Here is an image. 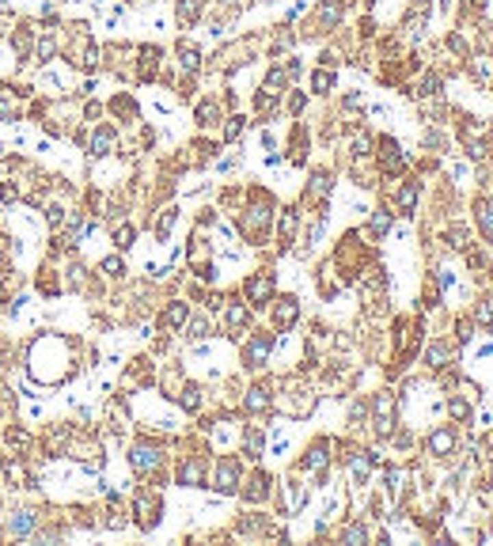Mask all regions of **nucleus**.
Here are the masks:
<instances>
[{
	"mask_svg": "<svg viewBox=\"0 0 493 546\" xmlns=\"http://www.w3.org/2000/svg\"><path fill=\"white\" fill-rule=\"evenodd\" d=\"M12 353L38 391H58L80 372V338L61 330H34L31 338L12 345Z\"/></svg>",
	"mask_w": 493,
	"mask_h": 546,
	"instance_id": "f257e3e1",
	"label": "nucleus"
},
{
	"mask_svg": "<svg viewBox=\"0 0 493 546\" xmlns=\"http://www.w3.org/2000/svg\"><path fill=\"white\" fill-rule=\"evenodd\" d=\"M42 523H46V505L12 501V505L0 512V543H34Z\"/></svg>",
	"mask_w": 493,
	"mask_h": 546,
	"instance_id": "f03ea898",
	"label": "nucleus"
},
{
	"mask_svg": "<svg viewBox=\"0 0 493 546\" xmlns=\"http://www.w3.org/2000/svg\"><path fill=\"white\" fill-rule=\"evenodd\" d=\"M125 463H129V471L137 474L140 482H152V486H156V482L164 478V467H167V448H164L160 440L137 436V440L129 444V456H125Z\"/></svg>",
	"mask_w": 493,
	"mask_h": 546,
	"instance_id": "7ed1b4c3",
	"label": "nucleus"
},
{
	"mask_svg": "<svg viewBox=\"0 0 493 546\" xmlns=\"http://www.w3.org/2000/svg\"><path fill=\"white\" fill-rule=\"evenodd\" d=\"M270 228H273V197L266 194V190H255V194H251V205L239 212V232H243L251 243H266Z\"/></svg>",
	"mask_w": 493,
	"mask_h": 546,
	"instance_id": "20e7f679",
	"label": "nucleus"
},
{
	"mask_svg": "<svg viewBox=\"0 0 493 546\" xmlns=\"http://www.w3.org/2000/svg\"><path fill=\"white\" fill-rule=\"evenodd\" d=\"M65 459H73V463L80 467V471H88V474H99L103 467H107V448H103V440H99V432L76 429Z\"/></svg>",
	"mask_w": 493,
	"mask_h": 546,
	"instance_id": "39448f33",
	"label": "nucleus"
},
{
	"mask_svg": "<svg viewBox=\"0 0 493 546\" xmlns=\"http://www.w3.org/2000/svg\"><path fill=\"white\" fill-rule=\"evenodd\" d=\"M76 436V425L73 421H49L46 429L38 432V448H34V459L38 463H53V459H65L68 456V444Z\"/></svg>",
	"mask_w": 493,
	"mask_h": 546,
	"instance_id": "423d86ee",
	"label": "nucleus"
},
{
	"mask_svg": "<svg viewBox=\"0 0 493 546\" xmlns=\"http://www.w3.org/2000/svg\"><path fill=\"white\" fill-rule=\"evenodd\" d=\"M133 523H137V531H156L160 520H164V493H160L156 486H140L137 493H133Z\"/></svg>",
	"mask_w": 493,
	"mask_h": 546,
	"instance_id": "0eeeda50",
	"label": "nucleus"
},
{
	"mask_svg": "<svg viewBox=\"0 0 493 546\" xmlns=\"http://www.w3.org/2000/svg\"><path fill=\"white\" fill-rule=\"evenodd\" d=\"M205 486H213L220 497L239 493V486H243V459H239V456H216L213 467H209V482H205Z\"/></svg>",
	"mask_w": 493,
	"mask_h": 546,
	"instance_id": "6e6552de",
	"label": "nucleus"
},
{
	"mask_svg": "<svg viewBox=\"0 0 493 546\" xmlns=\"http://www.w3.org/2000/svg\"><path fill=\"white\" fill-rule=\"evenodd\" d=\"M273 349H277V338H273L270 330H258V334H246L243 349H239V360H243L246 372H262V368L270 364Z\"/></svg>",
	"mask_w": 493,
	"mask_h": 546,
	"instance_id": "1a4fd4ad",
	"label": "nucleus"
},
{
	"mask_svg": "<svg viewBox=\"0 0 493 546\" xmlns=\"http://www.w3.org/2000/svg\"><path fill=\"white\" fill-rule=\"evenodd\" d=\"M394 395L391 391H379L376 399L368 402V425L376 429V436L379 440H391V432L399 429V421H394Z\"/></svg>",
	"mask_w": 493,
	"mask_h": 546,
	"instance_id": "9d476101",
	"label": "nucleus"
},
{
	"mask_svg": "<svg viewBox=\"0 0 493 546\" xmlns=\"http://www.w3.org/2000/svg\"><path fill=\"white\" fill-rule=\"evenodd\" d=\"M330 451H334V444H330L327 436H319L315 444H307L304 459H300V471L312 474L315 486H323V482H327V474H330V459H334Z\"/></svg>",
	"mask_w": 493,
	"mask_h": 546,
	"instance_id": "9b49d317",
	"label": "nucleus"
},
{
	"mask_svg": "<svg viewBox=\"0 0 493 546\" xmlns=\"http://www.w3.org/2000/svg\"><path fill=\"white\" fill-rule=\"evenodd\" d=\"M273 296H277V281H273L270 269L246 273V281H243V300L251 303V311H255V308H270Z\"/></svg>",
	"mask_w": 493,
	"mask_h": 546,
	"instance_id": "f8f14e48",
	"label": "nucleus"
},
{
	"mask_svg": "<svg viewBox=\"0 0 493 546\" xmlns=\"http://www.w3.org/2000/svg\"><path fill=\"white\" fill-rule=\"evenodd\" d=\"M34 99V88L27 84H0V122H23V103Z\"/></svg>",
	"mask_w": 493,
	"mask_h": 546,
	"instance_id": "ddd939ff",
	"label": "nucleus"
},
{
	"mask_svg": "<svg viewBox=\"0 0 493 546\" xmlns=\"http://www.w3.org/2000/svg\"><path fill=\"white\" fill-rule=\"evenodd\" d=\"M209 482V456H182L175 467V486L182 489H201Z\"/></svg>",
	"mask_w": 493,
	"mask_h": 546,
	"instance_id": "4468645a",
	"label": "nucleus"
},
{
	"mask_svg": "<svg viewBox=\"0 0 493 546\" xmlns=\"http://www.w3.org/2000/svg\"><path fill=\"white\" fill-rule=\"evenodd\" d=\"M270 319H273V330H277V334H288V330L300 323V300H296V296H273Z\"/></svg>",
	"mask_w": 493,
	"mask_h": 546,
	"instance_id": "2eb2a0df",
	"label": "nucleus"
},
{
	"mask_svg": "<svg viewBox=\"0 0 493 546\" xmlns=\"http://www.w3.org/2000/svg\"><path fill=\"white\" fill-rule=\"evenodd\" d=\"M273 493V478L270 471H255V474H246L243 486H239V497L246 501V505H266Z\"/></svg>",
	"mask_w": 493,
	"mask_h": 546,
	"instance_id": "dca6fc26",
	"label": "nucleus"
},
{
	"mask_svg": "<svg viewBox=\"0 0 493 546\" xmlns=\"http://www.w3.org/2000/svg\"><path fill=\"white\" fill-rule=\"evenodd\" d=\"M84 145H88V156H91V160H107V156L118 152V129L103 122V125H95V129H91V137L84 140Z\"/></svg>",
	"mask_w": 493,
	"mask_h": 546,
	"instance_id": "f3484780",
	"label": "nucleus"
},
{
	"mask_svg": "<svg viewBox=\"0 0 493 546\" xmlns=\"http://www.w3.org/2000/svg\"><path fill=\"white\" fill-rule=\"evenodd\" d=\"M376 148H379V171L383 175H403L406 167H410V160L403 156V148H399L394 137H379Z\"/></svg>",
	"mask_w": 493,
	"mask_h": 546,
	"instance_id": "a211bd4d",
	"label": "nucleus"
},
{
	"mask_svg": "<svg viewBox=\"0 0 493 546\" xmlns=\"http://www.w3.org/2000/svg\"><path fill=\"white\" fill-rule=\"evenodd\" d=\"M224 334L228 338H239V334H246V326H251V303H239V300H228L224 303Z\"/></svg>",
	"mask_w": 493,
	"mask_h": 546,
	"instance_id": "6ab92c4d",
	"label": "nucleus"
},
{
	"mask_svg": "<svg viewBox=\"0 0 493 546\" xmlns=\"http://www.w3.org/2000/svg\"><path fill=\"white\" fill-rule=\"evenodd\" d=\"M273 406H281L288 417H307L315 410V395L307 391V387H292L285 399H273Z\"/></svg>",
	"mask_w": 493,
	"mask_h": 546,
	"instance_id": "aec40b11",
	"label": "nucleus"
},
{
	"mask_svg": "<svg viewBox=\"0 0 493 546\" xmlns=\"http://www.w3.org/2000/svg\"><path fill=\"white\" fill-rule=\"evenodd\" d=\"M273 410V391L266 384H251L243 391V414L258 417V414H270Z\"/></svg>",
	"mask_w": 493,
	"mask_h": 546,
	"instance_id": "412c9836",
	"label": "nucleus"
},
{
	"mask_svg": "<svg viewBox=\"0 0 493 546\" xmlns=\"http://www.w3.org/2000/svg\"><path fill=\"white\" fill-rule=\"evenodd\" d=\"M425 451L433 459L452 456V451H455V429H452V425H436V429L425 436Z\"/></svg>",
	"mask_w": 493,
	"mask_h": 546,
	"instance_id": "4be33fe9",
	"label": "nucleus"
},
{
	"mask_svg": "<svg viewBox=\"0 0 493 546\" xmlns=\"http://www.w3.org/2000/svg\"><path fill=\"white\" fill-rule=\"evenodd\" d=\"M304 505H307V489L296 478H285V486H281V516H296Z\"/></svg>",
	"mask_w": 493,
	"mask_h": 546,
	"instance_id": "5701e85b",
	"label": "nucleus"
},
{
	"mask_svg": "<svg viewBox=\"0 0 493 546\" xmlns=\"http://www.w3.org/2000/svg\"><path fill=\"white\" fill-rule=\"evenodd\" d=\"M190 319V303L186 300H171L164 308V315H160V330H167V334H175V330H182Z\"/></svg>",
	"mask_w": 493,
	"mask_h": 546,
	"instance_id": "b1692460",
	"label": "nucleus"
},
{
	"mask_svg": "<svg viewBox=\"0 0 493 546\" xmlns=\"http://www.w3.org/2000/svg\"><path fill=\"white\" fill-rule=\"evenodd\" d=\"M330 190H334V179H330V171H315L312 182H307V190H304V201H307V205H327Z\"/></svg>",
	"mask_w": 493,
	"mask_h": 546,
	"instance_id": "393cba45",
	"label": "nucleus"
},
{
	"mask_svg": "<svg viewBox=\"0 0 493 546\" xmlns=\"http://www.w3.org/2000/svg\"><path fill=\"white\" fill-rule=\"evenodd\" d=\"M296 228H300V212L281 209V216H277V247L281 251H288V247L296 243Z\"/></svg>",
	"mask_w": 493,
	"mask_h": 546,
	"instance_id": "a878e982",
	"label": "nucleus"
},
{
	"mask_svg": "<svg viewBox=\"0 0 493 546\" xmlns=\"http://www.w3.org/2000/svg\"><path fill=\"white\" fill-rule=\"evenodd\" d=\"M342 0H323L319 8H315V27H319V34L327 31V27H338L342 23Z\"/></svg>",
	"mask_w": 493,
	"mask_h": 546,
	"instance_id": "bb28decb",
	"label": "nucleus"
},
{
	"mask_svg": "<svg viewBox=\"0 0 493 546\" xmlns=\"http://www.w3.org/2000/svg\"><path fill=\"white\" fill-rule=\"evenodd\" d=\"M236 531L239 535H270V516L262 512H243L236 520Z\"/></svg>",
	"mask_w": 493,
	"mask_h": 546,
	"instance_id": "cd10ccee",
	"label": "nucleus"
},
{
	"mask_svg": "<svg viewBox=\"0 0 493 546\" xmlns=\"http://www.w3.org/2000/svg\"><path fill=\"white\" fill-rule=\"evenodd\" d=\"M125 384H137V387H152V360L148 357H137L129 360V368H125Z\"/></svg>",
	"mask_w": 493,
	"mask_h": 546,
	"instance_id": "c85d7f7f",
	"label": "nucleus"
},
{
	"mask_svg": "<svg viewBox=\"0 0 493 546\" xmlns=\"http://www.w3.org/2000/svg\"><path fill=\"white\" fill-rule=\"evenodd\" d=\"M266 451V432L258 429V425H246L243 429V456L246 459H262Z\"/></svg>",
	"mask_w": 493,
	"mask_h": 546,
	"instance_id": "c756f323",
	"label": "nucleus"
},
{
	"mask_svg": "<svg viewBox=\"0 0 493 546\" xmlns=\"http://www.w3.org/2000/svg\"><path fill=\"white\" fill-rule=\"evenodd\" d=\"M182 334H186V342H205V338H213V323H209V315H190Z\"/></svg>",
	"mask_w": 493,
	"mask_h": 546,
	"instance_id": "7c9ffc66",
	"label": "nucleus"
},
{
	"mask_svg": "<svg viewBox=\"0 0 493 546\" xmlns=\"http://www.w3.org/2000/svg\"><path fill=\"white\" fill-rule=\"evenodd\" d=\"M107 110L118 118V122H137V114H140L137 103H133V95H114V99L107 103Z\"/></svg>",
	"mask_w": 493,
	"mask_h": 546,
	"instance_id": "2f4dec72",
	"label": "nucleus"
},
{
	"mask_svg": "<svg viewBox=\"0 0 493 546\" xmlns=\"http://www.w3.org/2000/svg\"><path fill=\"white\" fill-rule=\"evenodd\" d=\"M175 402H179L186 414H197V410H201V402H205V395H201V387H197V384H182L179 395H175Z\"/></svg>",
	"mask_w": 493,
	"mask_h": 546,
	"instance_id": "473e14b6",
	"label": "nucleus"
},
{
	"mask_svg": "<svg viewBox=\"0 0 493 546\" xmlns=\"http://www.w3.org/2000/svg\"><path fill=\"white\" fill-rule=\"evenodd\" d=\"M201 8H205V0H179V4H175L179 27H194L197 19H201Z\"/></svg>",
	"mask_w": 493,
	"mask_h": 546,
	"instance_id": "72a5a7b5",
	"label": "nucleus"
},
{
	"mask_svg": "<svg viewBox=\"0 0 493 546\" xmlns=\"http://www.w3.org/2000/svg\"><path fill=\"white\" fill-rule=\"evenodd\" d=\"M99 277L103 281H122L125 277V262H122V254H107V258H99Z\"/></svg>",
	"mask_w": 493,
	"mask_h": 546,
	"instance_id": "f704fd0d",
	"label": "nucleus"
},
{
	"mask_svg": "<svg viewBox=\"0 0 493 546\" xmlns=\"http://www.w3.org/2000/svg\"><path fill=\"white\" fill-rule=\"evenodd\" d=\"M179 65L186 76H194L197 69H201V49L194 46V42H179Z\"/></svg>",
	"mask_w": 493,
	"mask_h": 546,
	"instance_id": "c9c22d12",
	"label": "nucleus"
},
{
	"mask_svg": "<svg viewBox=\"0 0 493 546\" xmlns=\"http://www.w3.org/2000/svg\"><path fill=\"white\" fill-rule=\"evenodd\" d=\"M137 58H140L137 76H140V80H152V76H156V65H160V49L156 46H140Z\"/></svg>",
	"mask_w": 493,
	"mask_h": 546,
	"instance_id": "e433bc0d",
	"label": "nucleus"
},
{
	"mask_svg": "<svg viewBox=\"0 0 493 546\" xmlns=\"http://www.w3.org/2000/svg\"><path fill=\"white\" fill-rule=\"evenodd\" d=\"M391 224H394V212H391V209H372V216H368L372 239H383L387 232H391Z\"/></svg>",
	"mask_w": 493,
	"mask_h": 546,
	"instance_id": "4c0bfd02",
	"label": "nucleus"
},
{
	"mask_svg": "<svg viewBox=\"0 0 493 546\" xmlns=\"http://www.w3.org/2000/svg\"><path fill=\"white\" fill-rule=\"evenodd\" d=\"M110 239H114L118 251H129V247L137 243V228H133L129 221H118L114 228H110Z\"/></svg>",
	"mask_w": 493,
	"mask_h": 546,
	"instance_id": "58836bf2",
	"label": "nucleus"
},
{
	"mask_svg": "<svg viewBox=\"0 0 493 546\" xmlns=\"http://www.w3.org/2000/svg\"><path fill=\"white\" fill-rule=\"evenodd\" d=\"M418 194H421V186H418V182H403V186H399V197H394L399 212H406V216H410V212H414V205H418Z\"/></svg>",
	"mask_w": 493,
	"mask_h": 546,
	"instance_id": "ea45409f",
	"label": "nucleus"
},
{
	"mask_svg": "<svg viewBox=\"0 0 493 546\" xmlns=\"http://www.w3.org/2000/svg\"><path fill=\"white\" fill-rule=\"evenodd\" d=\"M334 84H338V76H334V69H330V65L315 69V76H312V91H315V95H330Z\"/></svg>",
	"mask_w": 493,
	"mask_h": 546,
	"instance_id": "a19ab883",
	"label": "nucleus"
},
{
	"mask_svg": "<svg viewBox=\"0 0 493 546\" xmlns=\"http://www.w3.org/2000/svg\"><path fill=\"white\" fill-rule=\"evenodd\" d=\"M194 118H197V125H216L220 122V106H216L213 99H205V103H197Z\"/></svg>",
	"mask_w": 493,
	"mask_h": 546,
	"instance_id": "79ce46f5",
	"label": "nucleus"
},
{
	"mask_svg": "<svg viewBox=\"0 0 493 546\" xmlns=\"http://www.w3.org/2000/svg\"><path fill=\"white\" fill-rule=\"evenodd\" d=\"M175 221H179V209H175V205H171V209H164V212H160V221H156V239H160V243H164V239L171 236Z\"/></svg>",
	"mask_w": 493,
	"mask_h": 546,
	"instance_id": "37998d69",
	"label": "nucleus"
},
{
	"mask_svg": "<svg viewBox=\"0 0 493 546\" xmlns=\"http://www.w3.org/2000/svg\"><path fill=\"white\" fill-rule=\"evenodd\" d=\"M448 357H452V349H448L444 342H433V345H429V353H425V364L429 368H444V364H448Z\"/></svg>",
	"mask_w": 493,
	"mask_h": 546,
	"instance_id": "c03bdc74",
	"label": "nucleus"
},
{
	"mask_svg": "<svg viewBox=\"0 0 493 546\" xmlns=\"http://www.w3.org/2000/svg\"><path fill=\"white\" fill-rule=\"evenodd\" d=\"M383 486H387V497H399V493H403V471H399V467H387L383 471Z\"/></svg>",
	"mask_w": 493,
	"mask_h": 546,
	"instance_id": "a18cd8bd",
	"label": "nucleus"
},
{
	"mask_svg": "<svg viewBox=\"0 0 493 546\" xmlns=\"http://www.w3.org/2000/svg\"><path fill=\"white\" fill-rule=\"evenodd\" d=\"M475 212H478V228H482L485 236L493 239V201H478Z\"/></svg>",
	"mask_w": 493,
	"mask_h": 546,
	"instance_id": "49530a36",
	"label": "nucleus"
},
{
	"mask_svg": "<svg viewBox=\"0 0 493 546\" xmlns=\"http://www.w3.org/2000/svg\"><path fill=\"white\" fill-rule=\"evenodd\" d=\"M368 528H364L361 520H353V523H345V531H342V543H368Z\"/></svg>",
	"mask_w": 493,
	"mask_h": 546,
	"instance_id": "de8ad7c7",
	"label": "nucleus"
},
{
	"mask_svg": "<svg viewBox=\"0 0 493 546\" xmlns=\"http://www.w3.org/2000/svg\"><path fill=\"white\" fill-rule=\"evenodd\" d=\"M448 414H452L455 421H467V417H470V402L459 399V395H452V399H448Z\"/></svg>",
	"mask_w": 493,
	"mask_h": 546,
	"instance_id": "09e8293b",
	"label": "nucleus"
},
{
	"mask_svg": "<svg viewBox=\"0 0 493 546\" xmlns=\"http://www.w3.org/2000/svg\"><path fill=\"white\" fill-rule=\"evenodd\" d=\"M243 129H246V118L243 114H231L228 125H224V140H239V137H243Z\"/></svg>",
	"mask_w": 493,
	"mask_h": 546,
	"instance_id": "8fccbe9b",
	"label": "nucleus"
},
{
	"mask_svg": "<svg viewBox=\"0 0 493 546\" xmlns=\"http://www.w3.org/2000/svg\"><path fill=\"white\" fill-rule=\"evenodd\" d=\"M364 421H368V402H364V399H357L353 406H349V425H353V429H361Z\"/></svg>",
	"mask_w": 493,
	"mask_h": 546,
	"instance_id": "3c124183",
	"label": "nucleus"
},
{
	"mask_svg": "<svg viewBox=\"0 0 493 546\" xmlns=\"http://www.w3.org/2000/svg\"><path fill=\"white\" fill-rule=\"evenodd\" d=\"M418 91H421V95H436V91H440V76L425 73V76H421V84H418Z\"/></svg>",
	"mask_w": 493,
	"mask_h": 546,
	"instance_id": "603ef678",
	"label": "nucleus"
},
{
	"mask_svg": "<svg viewBox=\"0 0 493 546\" xmlns=\"http://www.w3.org/2000/svg\"><path fill=\"white\" fill-rule=\"evenodd\" d=\"M478 323L493 326V296H490V300H482V308H478Z\"/></svg>",
	"mask_w": 493,
	"mask_h": 546,
	"instance_id": "864d4df0",
	"label": "nucleus"
},
{
	"mask_svg": "<svg viewBox=\"0 0 493 546\" xmlns=\"http://www.w3.org/2000/svg\"><path fill=\"white\" fill-rule=\"evenodd\" d=\"M448 239H452V247H459V251H463V247H467V232H463L459 224H455V228L448 232Z\"/></svg>",
	"mask_w": 493,
	"mask_h": 546,
	"instance_id": "5fc2aeb1",
	"label": "nucleus"
},
{
	"mask_svg": "<svg viewBox=\"0 0 493 546\" xmlns=\"http://www.w3.org/2000/svg\"><path fill=\"white\" fill-rule=\"evenodd\" d=\"M455 338H459V342H463V345H467V342H470V338H475V334H470V323H467V319H463V323H459V326H455Z\"/></svg>",
	"mask_w": 493,
	"mask_h": 546,
	"instance_id": "6e6d98bb",
	"label": "nucleus"
},
{
	"mask_svg": "<svg viewBox=\"0 0 493 546\" xmlns=\"http://www.w3.org/2000/svg\"><path fill=\"white\" fill-rule=\"evenodd\" d=\"M304 106H307V99L300 95V91H296V95L288 99V110H292V114H300V110H304Z\"/></svg>",
	"mask_w": 493,
	"mask_h": 546,
	"instance_id": "4d7b16f0",
	"label": "nucleus"
},
{
	"mask_svg": "<svg viewBox=\"0 0 493 546\" xmlns=\"http://www.w3.org/2000/svg\"><path fill=\"white\" fill-rule=\"evenodd\" d=\"M216 4H239V0H216Z\"/></svg>",
	"mask_w": 493,
	"mask_h": 546,
	"instance_id": "13d9d810",
	"label": "nucleus"
}]
</instances>
